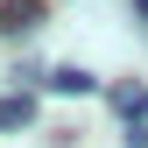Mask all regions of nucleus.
<instances>
[{"mask_svg":"<svg viewBox=\"0 0 148 148\" xmlns=\"http://www.w3.org/2000/svg\"><path fill=\"white\" fill-rule=\"evenodd\" d=\"M49 92H78V99H85V92H99V78H92L85 64H57V71H49Z\"/></svg>","mask_w":148,"mask_h":148,"instance_id":"obj_1","label":"nucleus"},{"mask_svg":"<svg viewBox=\"0 0 148 148\" xmlns=\"http://www.w3.org/2000/svg\"><path fill=\"white\" fill-rule=\"evenodd\" d=\"M127 148H148V106H141V113H127Z\"/></svg>","mask_w":148,"mask_h":148,"instance_id":"obj_4","label":"nucleus"},{"mask_svg":"<svg viewBox=\"0 0 148 148\" xmlns=\"http://www.w3.org/2000/svg\"><path fill=\"white\" fill-rule=\"evenodd\" d=\"M134 14H148V0H134Z\"/></svg>","mask_w":148,"mask_h":148,"instance_id":"obj_5","label":"nucleus"},{"mask_svg":"<svg viewBox=\"0 0 148 148\" xmlns=\"http://www.w3.org/2000/svg\"><path fill=\"white\" fill-rule=\"evenodd\" d=\"M28 120H35V99H28V92L0 99V134H7V127H28Z\"/></svg>","mask_w":148,"mask_h":148,"instance_id":"obj_3","label":"nucleus"},{"mask_svg":"<svg viewBox=\"0 0 148 148\" xmlns=\"http://www.w3.org/2000/svg\"><path fill=\"white\" fill-rule=\"evenodd\" d=\"M35 21H42V7H35V0H7V14H0V28H14V35H28Z\"/></svg>","mask_w":148,"mask_h":148,"instance_id":"obj_2","label":"nucleus"}]
</instances>
